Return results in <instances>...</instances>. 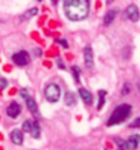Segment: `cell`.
Wrapping results in <instances>:
<instances>
[{"instance_id": "16", "label": "cell", "mask_w": 140, "mask_h": 150, "mask_svg": "<svg viewBox=\"0 0 140 150\" xmlns=\"http://www.w3.org/2000/svg\"><path fill=\"white\" fill-rule=\"evenodd\" d=\"M99 100H98V109H101L103 107V104H105V97H106V91L105 90H101L99 93Z\"/></svg>"}, {"instance_id": "24", "label": "cell", "mask_w": 140, "mask_h": 150, "mask_svg": "<svg viewBox=\"0 0 140 150\" xmlns=\"http://www.w3.org/2000/svg\"><path fill=\"white\" fill-rule=\"evenodd\" d=\"M56 63H57V66H58V68H61V70H64L65 68V66H64V63H63V60L58 57V59H56Z\"/></svg>"}, {"instance_id": "3", "label": "cell", "mask_w": 140, "mask_h": 150, "mask_svg": "<svg viewBox=\"0 0 140 150\" xmlns=\"http://www.w3.org/2000/svg\"><path fill=\"white\" fill-rule=\"evenodd\" d=\"M60 94H61V90H60V86L57 83H49L45 87V98L49 103H57L60 98Z\"/></svg>"}, {"instance_id": "21", "label": "cell", "mask_w": 140, "mask_h": 150, "mask_svg": "<svg viewBox=\"0 0 140 150\" xmlns=\"http://www.w3.org/2000/svg\"><path fill=\"white\" fill-rule=\"evenodd\" d=\"M129 127H131V128H137V127H140V117L135 119V120L129 124Z\"/></svg>"}, {"instance_id": "18", "label": "cell", "mask_w": 140, "mask_h": 150, "mask_svg": "<svg viewBox=\"0 0 140 150\" xmlns=\"http://www.w3.org/2000/svg\"><path fill=\"white\" fill-rule=\"evenodd\" d=\"M22 128H23V131H26V132H31V128H33V122H30V120L25 122L23 124H22Z\"/></svg>"}, {"instance_id": "1", "label": "cell", "mask_w": 140, "mask_h": 150, "mask_svg": "<svg viewBox=\"0 0 140 150\" xmlns=\"http://www.w3.org/2000/svg\"><path fill=\"white\" fill-rule=\"evenodd\" d=\"M90 6L86 0H67L64 1V12L71 21H83L89 16Z\"/></svg>"}, {"instance_id": "15", "label": "cell", "mask_w": 140, "mask_h": 150, "mask_svg": "<svg viewBox=\"0 0 140 150\" xmlns=\"http://www.w3.org/2000/svg\"><path fill=\"white\" fill-rule=\"evenodd\" d=\"M65 104L67 105H74L75 104V94L74 93H71V91L65 93Z\"/></svg>"}, {"instance_id": "2", "label": "cell", "mask_w": 140, "mask_h": 150, "mask_svg": "<svg viewBox=\"0 0 140 150\" xmlns=\"http://www.w3.org/2000/svg\"><path fill=\"white\" fill-rule=\"evenodd\" d=\"M132 112V107L129 104H121L113 111V113L110 115V117L108 119L106 122V126H116V124H120V123L125 122L127 119L129 117V115Z\"/></svg>"}, {"instance_id": "10", "label": "cell", "mask_w": 140, "mask_h": 150, "mask_svg": "<svg viewBox=\"0 0 140 150\" xmlns=\"http://www.w3.org/2000/svg\"><path fill=\"white\" fill-rule=\"evenodd\" d=\"M10 138L15 145H22L23 143V134L19 130H12L11 134H10Z\"/></svg>"}, {"instance_id": "19", "label": "cell", "mask_w": 140, "mask_h": 150, "mask_svg": "<svg viewBox=\"0 0 140 150\" xmlns=\"http://www.w3.org/2000/svg\"><path fill=\"white\" fill-rule=\"evenodd\" d=\"M72 74H74L75 82H79V81H80V78H79V75H80V70H79L76 66H74V67H72Z\"/></svg>"}, {"instance_id": "6", "label": "cell", "mask_w": 140, "mask_h": 150, "mask_svg": "<svg viewBox=\"0 0 140 150\" xmlns=\"http://www.w3.org/2000/svg\"><path fill=\"white\" fill-rule=\"evenodd\" d=\"M125 15H127V18H128L129 21H132V22H137V21L140 19L139 8H137L135 4H129L128 7H127Z\"/></svg>"}, {"instance_id": "22", "label": "cell", "mask_w": 140, "mask_h": 150, "mask_svg": "<svg viewBox=\"0 0 140 150\" xmlns=\"http://www.w3.org/2000/svg\"><path fill=\"white\" fill-rule=\"evenodd\" d=\"M8 85L7 82V79H4V78H0V90H3V89H6Z\"/></svg>"}, {"instance_id": "14", "label": "cell", "mask_w": 140, "mask_h": 150, "mask_svg": "<svg viewBox=\"0 0 140 150\" xmlns=\"http://www.w3.org/2000/svg\"><path fill=\"white\" fill-rule=\"evenodd\" d=\"M114 141H116V145H117V150H127L128 149L127 141H122V139H120V138H116Z\"/></svg>"}, {"instance_id": "11", "label": "cell", "mask_w": 140, "mask_h": 150, "mask_svg": "<svg viewBox=\"0 0 140 150\" xmlns=\"http://www.w3.org/2000/svg\"><path fill=\"white\" fill-rule=\"evenodd\" d=\"M79 94H80V98L83 100V103L90 105V104L93 103V96L90 93L89 90H86V89H79Z\"/></svg>"}, {"instance_id": "20", "label": "cell", "mask_w": 140, "mask_h": 150, "mask_svg": "<svg viewBox=\"0 0 140 150\" xmlns=\"http://www.w3.org/2000/svg\"><path fill=\"white\" fill-rule=\"evenodd\" d=\"M129 91H131V85H129V82H125L124 87H122V90H121V94L125 96V94H128Z\"/></svg>"}, {"instance_id": "25", "label": "cell", "mask_w": 140, "mask_h": 150, "mask_svg": "<svg viewBox=\"0 0 140 150\" xmlns=\"http://www.w3.org/2000/svg\"><path fill=\"white\" fill-rule=\"evenodd\" d=\"M56 42H58L61 47H64V48H68V42H67L65 40H56Z\"/></svg>"}, {"instance_id": "12", "label": "cell", "mask_w": 140, "mask_h": 150, "mask_svg": "<svg viewBox=\"0 0 140 150\" xmlns=\"http://www.w3.org/2000/svg\"><path fill=\"white\" fill-rule=\"evenodd\" d=\"M116 15H117L116 10H110V11H108L106 12V15H105V18H103V25H105V26H109L113 21H114Z\"/></svg>"}, {"instance_id": "8", "label": "cell", "mask_w": 140, "mask_h": 150, "mask_svg": "<svg viewBox=\"0 0 140 150\" xmlns=\"http://www.w3.org/2000/svg\"><path fill=\"white\" fill-rule=\"evenodd\" d=\"M6 112H7V115L10 116V117H18V116H19V113H20V107H19V104L15 103V101H12V103L7 107Z\"/></svg>"}, {"instance_id": "17", "label": "cell", "mask_w": 140, "mask_h": 150, "mask_svg": "<svg viewBox=\"0 0 140 150\" xmlns=\"http://www.w3.org/2000/svg\"><path fill=\"white\" fill-rule=\"evenodd\" d=\"M31 135L34 138H39V126L37 122H33V128H31Z\"/></svg>"}, {"instance_id": "23", "label": "cell", "mask_w": 140, "mask_h": 150, "mask_svg": "<svg viewBox=\"0 0 140 150\" xmlns=\"http://www.w3.org/2000/svg\"><path fill=\"white\" fill-rule=\"evenodd\" d=\"M33 53H34L37 57H41V55H42V51H41L39 48H34V49H33Z\"/></svg>"}, {"instance_id": "13", "label": "cell", "mask_w": 140, "mask_h": 150, "mask_svg": "<svg viewBox=\"0 0 140 150\" xmlns=\"http://www.w3.org/2000/svg\"><path fill=\"white\" fill-rule=\"evenodd\" d=\"M38 14V10L37 8H30L29 11H26L23 14V15H20V19H30V18H33V16H35Z\"/></svg>"}, {"instance_id": "26", "label": "cell", "mask_w": 140, "mask_h": 150, "mask_svg": "<svg viewBox=\"0 0 140 150\" xmlns=\"http://www.w3.org/2000/svg\"><path fill=\"white\" fill-rule=\"evenodd\" d=\"M137 89H139V91H140V79L137 81Z\"/></svg>"}, {"instance_id": "7", "label": "cell", "mask_w": 140, "mask_h": 150, "mask_svg": "<svg viewBox=\"0 0 140 150\" xmlns=\"http://www.w3.org/2000/svg\"><path fill=\"white\" fill-rule=\"evenodd\" d=\"M84 66L87 68H94V57H93V48L90 47V45H87V47L84 48Z\"/></svg>"}, {"instance_id": "9", "label": "cell", "mask_w": 140, "mask_h": 150, "mask_svg": "<svg viewBox=\"0 0 140 150\" xmlns=\"http://www.w3.org/2000/svg\"><path fill=\"white\" fill-rule=\"evenodd\" d=\"M127 143H128V149L129 150H135L139 147L140 145V134H133L129 137V139L127 141Z\"/></svg>"}, {"instance_id": "4", "label": "cell", "mask_w": 140, "mask_h": 150, "mask_svg": "<svg viewBox=\"0 0 140 150\" xmlns=\"http://www.w3.org/2000/svg\"><path fill=\"white\" fill-rule=\"evenodd\" d=\"M19 94L25 98L26 105H27V108H29V111H30L31 113H34L35 116L38 117V108H37V104H35L34 98H31L30 96H29V91L26 90V89H22V90L19 91Z\"/></svg>"}, {"instance_id": "5", "label": "cell", "mask_w": 140, "mask_h": 150, "mask_svg": "<svg viewBox=\"0 0 140 150\" xmlns=\"http://www.w3.org/2000/svg\"><path fill=\"white\" fill-rule=\"evenodd\" d=\"M12 62L20 67H23V66H27L29 62H30V57H29L27 52L25 51H20V52H16L15 55H12Z\"/></svg>"}]
</instances>
